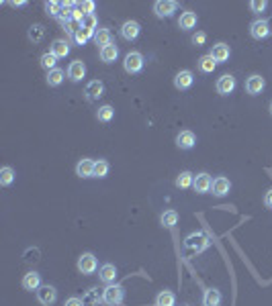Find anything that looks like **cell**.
I'll use <instances>...</instances> for the list:
<instances>
[{"mask_svg":"<svg viewBox=\"0 0 272 306\" xmlns=\"http://www.w3.org/2000/svg\"><path fill=\"white\" fill-rule=\"evenodd\" d=\"M123 298H125V290H123V286H119V284H108V286L104 288V292H102V300H104L108 306H119V304L123 302Z\"/></svg>","mask_w":272,"mask_h":306,"instance_id":"6da1fadb","label":"cell"},{"mask_svg":"<svg viewBox=\"0 0 272 306\" xmlns=\"http://www.w3.org/2000/svg\"><path fill=\"white\" fill-rule=\"evenodd\" d=\"M123 68L127 74H140L144 70V55L140 51H129L125 55V62H123Z\"/></svg>","mask_w":272,"mask_h":306,"instance_id":"7a4b0ae2","label":"cell"},{"mask_svg":"<svg viewBox=\"0 0 272 306\" xmlns=\"http://www.w3.org/2000/svg\"><path fill=\"white\" fill-rule=\"evenodd\" d=\"M176 9H178V3H174V0H158L154 5V13L160 19H170L176 13Z\"/></svg>","mask_w":272,"mask_h":306,"instance_id":"3957f363","label":"cell"},{"mask_svg":"<svg viewBox=\"0 0 272 306\" xmlns=\"http://www.w3.org/2000/svg\"><path fill=\"white\" fill-rule=\"evenodd\" d=\"M96 267H98V261H96L94 253H82L78 257V269H80V273L90 276V273L96 271Z\"/></svg>","mask_w":272,"mask_h":306,"instance_id":"277c9868","label":"cell"},{"mask_svg":"<svg viewBox=\"0 0 272 306\" xmlns=\"http://www.w3.org/2000/svg\"><path fill=\"white\" fill-rule=\"evenodd\" d=\"M37 300H39L43 306H51V304L58 300V290H56L53 286L45 284V286H41V288L37 290Z\"/></svg>","mask_w":272,"mask_h":306,"instance_id":"5b68a950","label":"cell"},{"mask_svg":"<svg viewBox=\"0 0 272 306\" xmlns=\"http://www.w3.org/2000/svg\"><path fill=\"white\" fill-rule=\"evenodd\" d=\"M264 88H266V80H264L262 76H258V74H254V76H250V78L246 80V92L252 94V96L262 94Z\"/></svg>","mask_w":272,"mask_h":306,"instance_id":"8992f818","label":"cell"},{"mask_svg":"<svg viewBox=\"0 0 272 306\" xmlns=\"http://www.w3.org/2000/svg\"><path fill=\"white\" fill-rule=\"evenodd\" d=\"M84 94H86V100H88V102H94V100H98V98L104 94V84H102L100 80H92V82L86 84Z\"/></svg>","mask_w":272,"mask_h":306,"instance_id":"52a82bcc","label":"cell"},{"mask_svg":"<svg viewBox=\"0 0 272 306\" xmlns=\"http://www.w3.org/2000/svg\"><path fill=\"white\" fill-rule=\"evenodd\" d=\"M140 31H142V27H140L138 21H125V23L121 25V35H123V39H127V41H135V39L140 37Z\"/></svg>","mask_w":272,"mask_h":306,"instance_id":"ba28073f","label":"cell"},{"mask_svg":"<svg viewBox=\"0 0 272 306\" xmlns=\"http://www.w3.org/2000/svg\"><path fill=\"white\" fill-rule=\"evenodd\" d=\"M250 35H252L254 39H266V37L270 35V23H268V21H262V19L254 21V23L250 25Z\"/></svg>","mask_w":272,"mask_h":306,"instance_id":"9c48e42d","label":"cell"},{"mask_svg":"<svg viewBox=\"0 0 272 306\" xmlns=\"http://www.w3.org/2000/svg\"><path fill=\"white\" fill-rule=\"evenodd\" d=\"M193 84H195V74L191 70H182V72H178L174 76V86L178 90H188Z\"/></svg>","mask_w":272,"mask_h":306,"instance_id":"30bf717a","label":"cell"},{"mask_svg":"<svg viewBox=\"0 0 272 306\" xmlns=\"http://www.w3.org/2000/svg\"><path fill=\"white\" fill-rule=\"evenodd\" d=\"M235 90V78L231 76V74H225V76H221L219 80H217V92L221 94V96H227V94H231Z\"/></svg>","mask_w":272,"mask_h":306,"instance_id":"8fae6325","label":"cell"},{"mask_svg":"<svg viewBox=\"0 0 272 306\" xmlns=\"http://www.w3.org/2000/svg\"><path fill=\"white\" fill-rule=\"evenodd\" d=\"M197 145V135L193 131H180L176 137V147L178 149H193Z\"/></svg>","mask_w":272,"mask_h":306,"instance_id":"7c38bea8","label":"cell"},{"mask_svg":"<svg viewBox=\"0 0 272 306\" xmlns=\"http://www.w3.org/2000/svg\"><path fill=\"white\" fill-rule=\"evenodd\" d=\"M211 186H213V180H211L209 174H199V176H195L193 188H195L197 194H207V192H211Z\"/></svg>","mask_w":272,"mask_h":306,"instance_id":"4fadbf2b","label":"cell"},{"mask_svg":"<svg viewBox=\"0 0 272 306\" xmlns=\"http://www.w3.org/2000/svg\"><path fill=\"white\" fill-rule=\"evenodd\" d=\"M229 55H231V49H229L227 43H217V45H213V49H211V57H213L217 64H225V62L229 59Z\"/></svg>","mask_w":272,"mask_h":306,"instance_id":"5bb4252c","label":"cell"},{"mask_svg":"<svg viewBox=\"0 0 272 306\" xmlns=\"http://www.w3.org/2000/svg\"><path fill=\"white\" fill-rule=\"evenodd\" d=\"M84 76H86V66H84V62H80V59L72 62L70 68H68V78H70L72 82H80Z\"/></svg>","mask_w":272,"mask_h":306,"instance_id":"9a60e30c","label":"cell"},{"mask_svg":"<svg viewBox=\"0 0 272 306\" xmlns=\"http://www.w3.org/2000/svg\"><path fill=\"white\" fill-rule=\"evenodd\" d=\"M211 190H213V194L215 196H225V194H229V190H231V182L227 180V178H215L213 180V186H211Z\"/></svg>","mask_w":272,"mask_h":306,"instance_id":"2e32d148","label":"cell"},{"mask_svg":"<svg viewBox=\"0 0 272 306\" xmlns=\"http://www.w3.org/2000/svg\"><path fill=\"white\" fill-rule=\"evenodd\" d=\"M117 57H119V47L115 43H108V45L100 47V62L113 64V62H117Z\"/></svg>","mask_w":272,"mask_h":306,"instance_id":"e0dca14e","label":"cell"},{"mask_svg":"<svg viewBox=\"0 0 272 306\" xmlns=\"http://www.w3.org/2000/svg\"><path fill=\"white\" fill-rule=\"evenodd\" d=\"M76 174L80 178H94V162L92 160H80L76 166Z\"/></svg>","mask_w":272,"mask_h":306,"instance_id":"ac0fdd59","label":"cell"},{"mask_svg":"<svg viewBox=\"0 0 272 306\" xmlns=\"http://www.w3.org/2000/svg\"><path fill=\"white\" fill-rule=\"evenodd\" d=\"M23 288L25 290H29V292H37L39 288H41V276L37 273V271H29V273H25V278H23Z\"/></svg>","mask_w":272,"mask_h":306,"instance_id":"d6986e66","label":"cell"},{"mask_svg":"<svg viewBox=\"0 0 272 306\" xmlns=\"http://www.w3.org/2000/svg\"><path fill=\"white\" fill-rule=\"evenodd\" d=\"M98 278L104 282V284H113L117 280V267L115 263H104L100 269H98Z\"/></svg>","mask_w":272,"mask_h":306,"instance_id":"ffe728a7","label":"cell"},{"mask_svg":"<svg viewBox=\"0 0 272 306\" xmlns=\"http://www.w3.org/2000/svg\"><path fill=\"white\" fill-rule=\"evenodd\" d=\"M197 15L193 13V11H186V13H182L180 15V21H178V27L182 29V31H191V29H195L197 27Z\"/></svg>","mask_w":272,"mask_h":306,"instance_id":"44dd1931","label":"cell"},{"mask_svg":"<svg viewBox=\"0 0 272 306\" xmlns=\"http://www.w3.org/2000/svg\"><path fill=\"white\" fill-rule=\"evenodd\" d=\"M49 53H53L58 59H60V57H66V55L70 53V43L64 41V39H56V41L51 43V47H49Z\"/></svg>","mask_w":272,"mask_h":306,"instance_id":"7402d4cb","label":"cell"},{"mask_svg":"<svg viewBox=\"0 0 272 306\" xmlns=\"http://www.w3.org/2000/svg\"><path fill=\"white\" fill-rule=\"evenodd\" d=\"M203 304H205V306H219V304H221V292H219V290H215V288L205 290Z\"/></svg>","mask_w":272,"mask_h":306,"instance_id":"603a6c76","label":"cell"},{"mask_svg":"<svg viewBox=\"0 0 272 306\" xmlns=\"http://www.w3.org/2000/svg\"><path fill=\"white\" fill-rule=\"evenodd\" d=\"M174 304H176V296L170 290H162L156 296V306H174Z\"/></svg>","mask_w":272,"mask_h":306,"instance_id":"cb8c5ba5","label":"cell"},{"mask_svg":"<svg viewBox=\"0 0 272 306\" xmlns=\"http://www.w3.org/2000/svg\"><path fill=\"white\" fill-rule=\"evenodd\" d=\"M27 37H29V41H33V43H41L43 37H45V27H43V25H31Z\"/></svg>","mask_w":272,"mask_h":306,"instance_id":"d4e9b609","label":"cell"},{"mask_svg":"<svg viewBox=\"0 0 272 306\" xmlns=\"http://www.w3.org/2000/svg\"><path fill=\"white\" fill-rule=\"evenodd\" d=\"M74 39H76L78 45H84L90 39H94V31H90V29H86V27L80 25V29H76V33H74Z\"/></svg>","mask_w":272,"mask_h":306,"instance_id":"484cf974","label":"cell"},{"mask_svg":"<svg viewBox=\"0 0 272 306\" xmlns=\"http://www.w3.org/2000/svg\"><path fill=\"white\" fill-rule=\"evenodd\" d=\"M64 78H66V72H64V70H60V68H56V70L47 72L45 82H47V86H60V84L64 82Z\"/></svg>","mask_w":272,"mask_h":306,"instance_id":"4316f807","label":"cell"},{"mask_svg":"<svg viewBox=\"0 0 272 306\" xmlns=\"http://www.w3.org/2000/svg\"><path fill=\"white\" fill-rule=\"evenodd\" d=\"M96 118H98L100 123H111V120L115 118V108H113L111 104L100 106V108L96 110Z\"/></svg>","mask_w":272,"mask_h":306,"instance_id":"83f0119b","label":"cell"},{"mask_svg":"<svg viewBox=\"0 0 272 306\" xmlns=\"http://www.w3.org/2000/svg\"><path fill=\"white\" fill-rule=\"evenodd\" d=\"M199 68H201V72H205V74H213L215 72V68H217V62L211 57V53L209 55H203L201 59H199Z\"/></svg>","mask_w":272,"mask_h":306,"instance_id":"f1b7e54d","label":"cell"},{"mask_svg":"<svg viewBox=\"0 0 272 306\" xmlns=\"http://www.w3.org/2000/svg\"><path fill=\"white\" fill-rule=\"evenodd\" d=\"M94 43L100 45V47L113 43V41H111V31H108V29H96V31H94Z\"/></svg>","mask_w":272,"mask_h":306,"instance_id":"f546056e","label":"cell"},{"mask_svg":"<svg viewBox=\"0 0 272 306\" xmlns=\"http://www.w3.org/2000/svg\"><path fill=\"white\" fill-rule=\"evenodd\" d=\"M193 184H195V174H191V172H180V176L176 178V186L182 190L191 188Z\"/></svg>","mask_w":272,"mask_h":306,"instance_id":"4dcf8cb0","label":"cell"},{"mask_svg":"<svg viewBox=\"0 0 272 306\" xmlns=\"http://www.w3.org/2000/svg\"><path fill=\"white\" fill-rule=\"evenodd\" d=\"M160 221H162V225H164L166 229H174L176 223H178V212H176V210H166Z\"/></svg>","mask_w":272,"mask_h":306,"instance_id":"1f68e13d","label":"cell"},{"mask_svg":"<svg viewBox=\"0 0 272 306\" xmlns=\"http://www.w3.org/2000/svg\"><path fill=\"white\" fill-rule=\"evenodd\" d=\"M15 170L13 168H3V170H0V184H3V186H11L13 182H15Z\"/></svg>","mask_w":272,"mask_h":306,"instance_id":"d6a6232c","label":"cell"},{"mask_svg":"<svg viewBox=\"0 0 272 306\" xmlns=\"http://www.w3.org/2000/svg\"><path fill=\"white\" fill-rule=\"evenodd\" d=\"M39 62H41V68H45L47 72H51V70H56L58 57H56L53 53H49V51H47V53H43V55H41V59H39Z\"/></svg>","mask_w":272,"mask_h":306,"instance_id":"836d02e7","label":"cell"},{"mask_svg":"<svg viewBox=\"0 0 272 306\" xmlns=\"http://www.w3.org/2000/svg\"><path fill=\"white\" fill-rule=\"evenodd\" d=\"M106 174H108V162L96 160L94 162V178H106Z\"/></svg>","mask_w":272,"mask_h":306,"instance_id":"e575fe53","label":"cell"},{"mask_svg":"<svg viewBox=\"0 0 272 306\" xmlns=\"http://www.w3.org/2000/svg\"><path fill=\"white\" fill-rule=\"evenodd\" d=\"M266 7H268L266 0H252V3H250L252 13H264V11H266Z\"/></svg>","mask_w":272,"mask_h":306,"instance_id":"d590c367","label":"cell"},{"mask_svg":"<svg viewBox=\"0 0 272 306\" xmlns=\"http://www.w3.org/2000/svg\"><path fill=\"white\" fill-rule=\"evenodd\" d=\"M45 9H47V15L58 17V15H60V9H62V3H47Z\"/></svg>","mask_w":272,"mask_h":306,"instance_id":"8d00e7d4","label":"cell"},{"mask_svg":"<svg viewBox=\"0 0 272 306\" xmlns=\"http://www.w3.org/2000/svg\"><path fill=\"white\" fill-rule=\"evenodd\" d=\"M96 17L94 15H86V19H84V23H82V27H86V29H90V31H96Z\"/></svg>","mask_w":272,"mask_h":306,"instance_id":"74e56055","label":"cell"},{"mask_svg":"<svg viewBox=\"0 0 272 306\" xmlns=\"http://www.w3.org/2000/svg\"><path fill=\"white\" fill-rule=\"evenodd\" d=\"M80 9H82V13H84V15H92V13H94V9H96V5L92 3V0H86V3H82V5H80Z\"/></svg>","mask_w":272,"mask_h":306,"instance_id":"f35d334b","label":"cell"},{"mask_svg":"<svg viewBox=\"0 0 272 306\" xmlns=\"http://www.w3.org/2000/svg\"><path fill=\"white\" fill-rule=\"evenodd\" d=\"M205 39H207V35H205L203 31H197V33L193 35V43H195L197 47H201V45L205 43Z\"/></svg>","mask_w":272,"mask_h":306,"instance_id":"ab89813d","label":"cell"},{"mask_svg":"<svg viewBox=\"0 0 272 306\" xmlns=\"http://www.w3.org/2000/svg\"><path fill=\"white\" fill-rule=\"evenodd\" d=\"M64 306H84V302H82L80 298H68Z\"/></svg>","mask_w":272,"mask_h":306,"instance_id":"60d3db41","label":"cell"},{"mask_svg":"<svg viewBox=\"0 0 272 306\" xmlns=\"http://www.w3.org/2000/svg\"><path fill=\"white\" fill-rule=\"evenodd\" d=\"M264 204H266V208H272V190H268V192H266V196H264Z\"/></svg>","mask_w":272,"mask_h":306,"instance_id":"b9f144b4","label":"cell"},{"mask_svg":"<svg viewBox=\"0 0 272 306\" xmlns=\"http://www.w3.org/2000/svg\"><path fill=\"white\" fill-rule=\"evenodd\" d=\"M27 3H25V0H17V3H13V7H25Z\"/></svg>","mask_w":272,"mask_h":306,"instance_id":"7bdbcfd3","label":"cell"},{"mask_svg":"<svg viewBox=\"0 0 272 306\" xmlns=\"http://www.w3.org/2000/svg\"><path fill=\"white\" fill-rule=\"evenodd\" d=\"M270 114H272V102H270Z\"/></svg>","mask_w":272,"mask_h":306,"instance_id":"ee69618b","label":"cell"}]
</instances>
